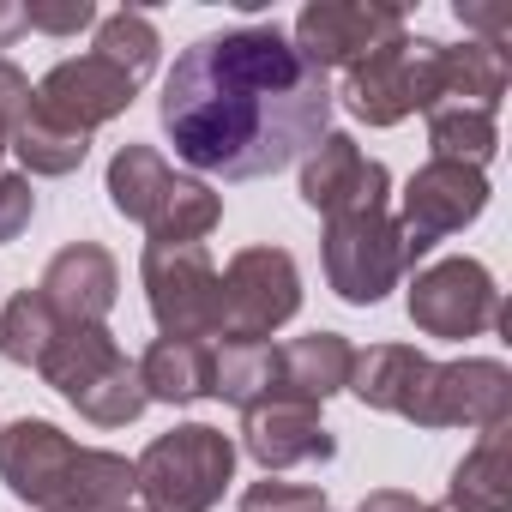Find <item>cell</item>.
I'll return each mask as SVG.
<instances>
[{
    "label": "cell",
    "mask_w": 512,
    "mask_h": 512,
    "mask_svg": "<svg viewBox=\"0 0 512 512\" xmlns=\"http://www.w3.org/2000/svg\"><path fill=\"white\" fill-rule=\"evenodd\" d=\"M157 115L181 163L253 181L290 169L326 139L332 79L278 25H241L199 37L175 61Z\"/></svg>",
    "instance_id": "obj_1"
},
{
    "label": "cell",
    "mask_w": 512,
    "mask_h": 512,
    "mask_svg": "<svg viewBox=\"0 0 512 512\" xmlns=\"http://www.w3.org/2000/svg\"><path fill=\"white\" fill-rule=\"evenodd\" d=\"M0 482L37 512H121L133 500V464L121 452L73 446L43 416L0 428Z\"/></svg>",
    "instance_id": "obj_2"
},
{
    "label": "cell",
    "mask_w": 512,
    "mask_h": 512,
    "mask_svg": "<svg viewBox=\"0 0 512 512\" xmlns=\"http://www.w3.org/2000/svg\"><path fill=\"white\" fill-rule=\"evenodd\" d=\"M109 205L121 217L145 223L151 241H163V247H187V241L211 235L217 217H223V199L205 181L175 175L163 163V151H151V145H121L115 151V163H109Z\"/></svg>",
    "instance_id": "obj_3"
},
{
    "label": "cell",
    "mask_w": 512,
    "mask_h": 512,
    "mask_svg": "<svg viewBox=\"0 0 512 512\" xmlns=\"http://www.w3.org/2000/svg\"><path fill=\"white\" fill-rule=\"evenodd\" d=\"M235 476V446L211 422H181L157 434L133 464V494H145V512H211Z\"/></svg>",
    "instance_id": "obj_4"
},
{
    "label": "cell",
    "mask_w": 512,
    "mask_h": 512,
    "mask_svg": "<svg viewBox=\"0 0 512 512\" xmlns=\"http://www.w3.org/2000/svg\"><path fill=\"white\" fill-rule=\"evenodd\" d=\"M344 103L368 127H398L404 115H428L440 103V43L434 37H392L368 61L344 73Z\"/></svg>",
    "instance_id": "obj_5"
},
{
    "label": "cell",
    "mask_w": 512,
    "mask_h": 512,
    "mask_svg": "<svg viewBox=\"0 0 512 512\" xmlns=\"http://www.w3.org/2000/svg\"><path fill=\"white\" fill-rule=\"evenodd\" d=\"M302 308V272L284 247H241L217 278V338L266 344Z\"/></svg>",
    "instance_id": "obj_6"
},
{
    "label": "cell",
    "mask_w": 512,
    "mask_h": 512,
    "mask_svg": "<svg viewBox=\"0 0 512 512\" xmlns=\"http://www.w3.org/2000/svg\"><path fill=\"white\" fill-rule=\"evenodd\" d=\"M139 278H145V302L163 338H193V344L217 338V266L199 241L187 247L151 241L139 260Z\"/></svg>",
    "instance_id": "obj_7"
},
{
    "label": "cell",
    "mask_w": 512,
    "mask_h": 512,
    "mask_svg": "<svg viewBox=\"0 0 512 512\" xmlns=\"http://www.w3.org/2000/svg\"><path fill=\"white\" fill-rule=\"evenodd\" d=\"M326 278L350 308H374L404 278V241L392 211L326 217Z\"/></svg>",
    "instance_id": "obj_8"
},
{
    "label": "cell",
    "mask_w": 512,
    "mask_h": 512,
    "mask_svg": "<svg viewBox=\"0 0 512 512\" xmlns=\"http://www.w3.org/2000/svg\"><path fill=\"white\" fill-rule=\"evenodd\" d=\"M488 205V181L482 169L464 163H422L404 187V217H398V241H404V266H416L422 253L446 235H458L464 223H476Z\"/></svg>",
    "instance_id": "obj_9"
},
{
    "label": "cell",
    "mask_w": 512,
    "mask_h": 512,
    "mask_svg": "<svg viewBox=\"0 0 512 512\" xmlns=\"http://www.w3.org/2000/svg\"><path fill=\"white\" fill-rule=\"evenodd\" d=\"M410 320L428 338H482L500 326V290L482 260H440L410 284Z\"/></svg>",
    "instance_id": "obj_10"
},
{
    "label": "cell",
    "mask_w": 512,
    "mask_h": 512,
    "mask_svg": "<svg viewBox=\"0 0 512 512\" xmlns=\"http://www.w3.org/2000/svg\"><path fill=\"white\" fill-rule=\"evenodd\" d=\"M512 416V374L500 362H428L410 422L416 428H500Z\"/></svg>",
    "instance_id": "obj_11"
},
{
    "label": "cell",
    "mask_w": 512,
    "mask_h": 512,
    "mask_svg": "<svg viewBox=\"0 0 512 512\" xmlns=\"http://www.w3.org/2000/svg\"><path fill=\"white\" fill-rule=\"evenodd\" d=\"M133 97H139V85L121 67H109L103 55H73V61H61V67L43 73V85L31 91V115L67 127V133H97Z\"/></svg>",
    "instance_id": "obj_12"
},
{
    "label": "cell",
    "mask_w": 512,
    "mask_h": 512,
    "mask_svg": "<svg viewBox=\"0 0 512 512\" xmlns=\"http://www.w3.org/2000/svg\"><path fill=\"white\" fill-rule=\"evenodd\" d=\"M404 37V13L398 7H374V0H314L296 19V49L326 73V67H356L368 61L380 43Z\"/></svg>",
    "instance_id": "obj_13"
},
{
    "label": "cell",
    "mask_w": 512,
    "mask_h": 512,
    "mask_svg": "<svg viewBox=\"0 0 512 512\" xmlns=\"http://www.w3.org/2000/svg\"><path fill=\"white\" fill-rule=\"evenodd\" d=\"M386 163H374L350 133H326L308 163H302V199L320 217H350V211H386Z\"/></svg>",
    "instance_id": "obj_14"
},
{
    "label": "cell",
    "mask_w": 512,
    "mask_h": 512,
    "mask_svg": "<svg viewBox=\"0 0 512 512\" xmlns=\"http://www.w3.org/2000/svg\"><path fill=\"white\" fill-rule=\"evenodd\" d=\"M115 290H121V272L109 260V247L97 241H67L37 284V296L55 308L61 326H103L115 308Z\"/></svg>",
    "instance_id": "obj_15"
},
{
    "label": "cell",
    "mask_w": 512,
    "mask_h": 512,
    "mask_svg": "<svg viewBox=\"0 0 512 512\" xmlns=\"http://www.w3.org/2000/svg\"><path fill=\"white\" fill-rule=\"evenodd\" d=\"M241 446H247V458L260 464L266 476L296 470V464H332L338 458V440L326 434L320 410L314 404H290V398H272L260 410H247Z\"/></svg>",
    "instance_id": "obj_16"
},
{
    "label": "cell",
    "mask_w": 512,
    "mask_h": 512,
    "mask_svg": "<svg viewBox=\"0 0 512 512\" xmlns=\"http://www.w3.org/2000/svg\"><path fill=\"white\" fill-rule=\"evenodd\" d=\"M350 368H356L350 338H338V332L290 338V344H278V398H290V404H314V410H320L332 392L350 386Z\"/></svg>",
    "instance_id": "obj_17"
},
{
    "label": "cell",
    "mask_w": 512,
    "mask_h": 512,
    "mask_svg": "<svg viewBox=\"0 0 512 512\" xmlns=\"http://www.w3.org/2000/svg\"><path fill=\"white\" fill-rule=\"evenodd\" d=\"M512 506V434L482 428V440L464 452V464L446 482V512H506Z\"/></svg>",
    "instance_id": "obj_18"
},
{
    "label": "cell",
    "mask_w": 512,
    "mask_h": 512,
    "mask_svg": "<svg viewBox=\"0 0 512 512\" xmlns=\"http://www.w3.org/2000/svg\"><path fill=\"white\" fill-rule=\"evenodd\" d=\"M211 362H217L211 344H193V338H157L133 368H139L145 398H157V404H199V398H211Z\"/></svg>",
    "instance_id": "obj_19"
},
{
    "label": "cell",
    "mask_w": 512,
    "mask_h": 512,
    "mask_svg": "<svg viewBox=\"0 0 512 512\" xmlns=\"http://www.w3.org/2000/svg\"><path fill=\"white\" fill-rule=\"evenodd\" d=\"M422 374H428V356H422V350H410V344H374L368 356H356L350 392H356L368 410H392V416L410 422L416 392H422Z\"/></svg>",
    "instance_id": "obj_20"
},
{
    "label": "cell",
    "mask_w": 512,
    "mask_h": 512,
    "mask_svg": "<svg viewBox=\"0 0 512 512\" xmlns=\"http://www.w3.org/2000/svg\"><path fill=\"white\" fill-rule=\"evenodd\" d=\"M115 362H121V350H115L109 326H61L55 344H49V356L37 362V374H43L67 404H79Z\"/></svg>",
    "instance_id": "obj_21"
},
{
    "label": "cell",
    "mask_w": 512,
    "mask_h": 512,
    "mask_svg": "<svg viewBox=\"0 0 512 512\" xmlns=\"http://www.w3.org/2000/svg\"><path fill=\"white\" fill-rule=\"evenodd\" d=\"M211 398L260 410L278 398V344H223L211 362Z\"/></svg>",
    "instance_id": "obj_22"
},
{
    "label": "cell",
    "mask_w": 512,
    "mask_h": 512,
    "mask_svg": "<svg viewBox=\"0 0 512 512\" xmlns=\"http://www.w3.org/2000/svg\"><path fill=\"white\" fill-rule=\"evenodd\" d=\"M506 97V55L482 49V43H440V103H470V109H500Z\"/></svg>",
    "instance_id": "obj_23"
},
{
    "label": "cell",
    "mask_w": 512,
    "mask_h": 512,
    "mask_svg": "<svg viewBox=\"0 0 512 512\" xmlns=\"http://www.w3.org/2000/svg\"><path fill=\"white\" fill-rule=\"evenodd\" d=\"M428 145L440 163H464V169H482L500 145L494 133V115L488 109H470V103H434L428 109Z\"/></svg>",
    "instance_id": "obj_24"
},
{
    "label": "cell",
    "mask_w": 512,
    "mask_h": 512,
    "mask_svg": "<svg viewBox=\"0 0 512 512\" xmlns=\"http://www.w3.org/2000/svg\"><path fill=\"white\" fill-rule=\"evenodd\" d=\"M55 332H61L55 308H49L37 290H19V296L7 302V314H0V356L19 362V368H37V362L49 356Z\"/></svg>",
    "instance_id": "obj_25"
},
{
    "label": "cell",
    "mask_w": 512,
    "mask_h": 512,
    "mask_svg": "<svg viewBox=\"0 0 512 512\" xmlns=\"http://www.w3.org/2000/svg\"><path fill=\"white\" fill-rule=\"evenodd\" d=\"M91 55H103L109 67H121L133 85H145L151 67H157V55H163V43H157V25L145 13H109L97 25V49Z\"/></svg>",
    "instance_id": "obj_26"
},
{
    "label": "cell",
    "mask_w": 512,
    "mask_h": 512,
    "mask_svg": "<svg viewBox=\"0 0 512 512\" xmlns=\"http://www.w3.org/2000/svg\"><path fill=\"white\" fill-rule=\"evenodd\" d=\"M13 151L25 163V181L31 175H73L85 163V151H91V133H67V127H55L43 115H25V127L13 133Z\"/></svg>",
    "instance_id": "obj_27"
},
{
    "label": "cell",
    "mask_w": 512,
    "mask_h": 512,
    "mask_svg": "<svg viewBox=\"0 0 512 512\" xmlns=\"http://www.w3.org/2000/svg\"><path fill=\"white\" fill-rule=\"evenodd\" d=\"M145 404H151V398H145V386H139V368L121 356V362H115V368H109V374H103L73 410H79L85 422H97V428H127Z\"/></svg>",
    "instance_id": "obj_28"
},
{
    "label": "cell",
    "mask_w": 512,
    "mask_h": 512,
    "mask_svg": "<svg viewBox=\"0 0 512 512\" xmlns=\"http://www.w3.org/2000/svg\"><path fill=\"white\" fill-rule=\"evenodd\" d=\"M241 512H332L326 506V494L320 488H308V482H253L247 494H241Z\"/></svg>",
    "instance_id": "obj_29"
},
{
    "label": "cell",
    "mask_w": 512,
    "mask_h": 512,
    "mask_svg": "<svg viewBox=\"0 0 512 512\" xmlns=\"http://www.w3.org/2000/svg\"><path fill=\"white\" fill-rule=\"evenodd\" d=\"M25 115H31V79L13 61H0V157L13 151V133L25 127Z\"/></svg>",
    "instance_id": "obj_30"
},
{
    "label": "cell",
    "mask_w": 512,
    "mask_h": 512,
    "mask_svg": "<svg viewBox=\"0 0 512 512\" xmlns=\"http://www.w3.org/2000/svg\"><path fill=\"white\" fill-rule=\"evenodd\" d=\"M31 217H37V193H31V181L0 169V241H19Z\"/></svg>",
    "instance_id": "obj_31"
},
{
    "label": "cell",
    "mask_w": 512,
    "mask_h": 512,
    "mask_svg": "<svg viewBox=\"0 0 512 512\" xmlns=\"http://www.w3.org/2000/svg\"><path fill=\"white\" fill-rule=\"evenodd\" d=\"M25 25H31V31H49V37H79L85 25H97V7H91V0H61V7H25Z\"/></svg>",
    "instance_id": "obj_32"
},
{
    "label": "cell",
    "mask_w": 512,
    "mask_h": 512,
    "mask_svg": "<svg viewBox=\"0 0 512 512\" xmlns=\"http://www.w3.org/2000/svg\"><path fill=\"white\" fill-rule=\"evenodd\" d=\"M458 25L482 31V49H494V55H506V43H512V7H482V0H458Z\"/></svg>",
    "instance_id": "obj_33"
},
{
    "label": "cell",
    "mask_w": 512,
    "mask_h": 512,
    "mask_svg": "<svg viewBox=\"0 0 512 512\" xmlns=\"http://www.w3.org/2000/svg\"><path fill=\"white\" fill-rule=\"evenodd\" d=\"M362 512H428L416 494H398V488H380V494H368L362 500Z\"/></svg>",
    "instance_id": "obj_34"
},
{
    "label": "cell",
    "mask_w": 512,
    "mask_h": 512,
    "mask_svg": "<svg viewBox=\"0 0 512 512\" xmlns=\"http://www.w3.org/2000/svg\"><path fill=\"white\" fill-rule=\"evenodd\" d=\"M31 25H25V7H13V0H0V49H7L13 37H25Z\"/></svg>",
    "instance_id": "obj_35"
},
{
    "label": "cell",
    "mask_w": 512,
    "mask_h": 512,
    "mask_svg": "<svg viewBox=\"0 0 512 512\" xmlns=\"http://www.w3.org/2000/svg\"><path fill=\"white\" fill-rule=\"evenodd\" d=\"M428 512H446V506H428Z\"/></svg>",
    "instance_id": "obj_36"
},
{
    "label": "cell",
    "mask_w": 512,
    "mask_h": 512,
    "mask_svg": "<svg viewBox=\"0 0 512 512\" xmlns=\"http://www.w3.org/2000/svg\"><path fill=\"white\" fill-rule=\"evenodd\" d=\"M121 512H133V506H121Z\"/></svg>",
    "instance_id": "obj_37"
}]
</instances>
